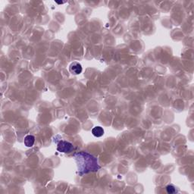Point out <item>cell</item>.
I'll return each mask as SVG.
<instances>
[{
	"mask_svg": "<svg viewBox=\"0 0 194 194\" xmlns=\"http://www.w3.org/2000/svg\"><path fill=\"white\" fill-rule=\"evenodd\" d=\"M78 171L80 175L90 171H96L100 168L97 159L94 156L85 152H80L75 155Z\"/></svg>",
	"mask_w": 194,
	"mask_h": 194,
	"instance_id": "obj_1",
	"label": "cell"
},
{
	"mask_svg": "<svg viewBox=\"0 0 194 194\" xmlns=\"http://www.w3.org/2000/svg\"><path fill=\"white\" fill-rule=\"evenodd\" d=\"M74 149L73 145L68 141L61 140L57 146V150L60 152H70Z\"/></svg>",
	"mask_w": 194,
	"mask_h": 194,
	"instance_id": "obj_2",
	"label": "cell"
},
{
	"mask_svg": "<svg viewBox=\"0 0 194 194\" xmlns=\"http://www.w3.org/2000/svg\"><path fill=\"white\" fill-rule=\"evenodd\" d=\"M82 70H83V68H82L81 64L77 62H73V63H71L69 67L70 72L74 75L80 74L82 72Z\"/></svg>",
	"mask_w": 194,
	"mask_h": 194,
	"instance_id": "obj_3",
	"label": "cell"
},
{
	"mask_svg": "<svg viewBox=\"0 0 194 194\" xmlns=\"http://www.w3.org/2000/svg\"><path fill=\"white\" fill-rule=\"evenodd\" d=\"M35 142V137L33 135H28L24 137V145L28 147H32Z\"/></svg>",
	"mask_w": 194,
	"mask_h": 194,
	"instance_id": "obj_4",
	"label": "cell"
},
{
	"mask_svg": "<svg viewBox=\"0 0 194 194\" xmlns=\"http://www.w3.org/2000/svg\"><path fill=\"white\" fill-rule=\"evenodd\" d=\"M93 135L96 137H101V136L104 134V130L103 128L100 126H96L93 127L92 130Z\"/></svg>",
	"mask_w": 194,
	"mask_h": 194,
	"instance_id": "obj_5",
	"label": "cell"
},
{
	"mask_svg": "<svg viewBox=\"0 0 194 194\" xmlns=\"http://www.w3.org/2000/svg\"><path fill=\"white\" fill-rule=\"evenodd\" d=\"M166 191L168 193H175L176 192V188L172 184H169L166 186Z\"/></svg>",
	"mask_w": 194,
	"mask_h": 194,
	"instance_id": "obj_6",
	"label": "cell"
}]
</instances>
